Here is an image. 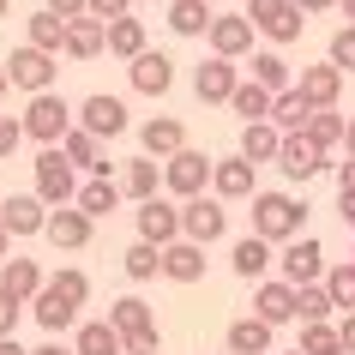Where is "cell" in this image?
Returning a JSON list of instances; mask_svg holds the SVG:
<instances>
[{"label": "cell", "mask_w": 355, "mask_h": 355, "mask_svg": "<svg viewBox=\"0 0 355 355\" xmlns=\"http://www.w3.org/2000/svg\"><path fill=\"white\" fill-rule=\"evenodd\" d=\"M253 235H265L271 247H289L295 235H307V205L295 193H253Z\"/></svg>", "instance_id": "cell-1"}, {"label": "cell", "mask_w": 355, "mask_h": 355, "mask_svg": "<svg viewBox=\"0 0 355 355\" xmlns=\"http://www.w3.org/2000/svg\"><path fill=\"white\" fill-rule=\"evenodd\" d=\"M24 132H31V139H37V145H60V139H67V132L78 127V114L67 109V96H55V91H42V96H31V103H24Z\"/></svg>", "instance_id": "cell-2"}, {"label": "cell", "mask_w": 355, "mask_h": 355, "mask_svg": "<svg viewBox=\"0 0 355 355\" xmlns=\"http://www.w3.org/2000/svg\"><path fill=\"white\" fill-rule=\"evenodd\" d=\"M31 168H37V199L49 211L78 205V181H73V163H67V150H60V145H42V157Z\"/></svg>", "instance_id": "cell-3"}, {"label": "cell", "mask_w": 355, "mask_h": 355, "mask_svg": "<svg viewBox=\"0 0 355 355\" xmlns=\"http://www.w3.org/2000/svg\"><path fill=\"white\" fill-rule=\"evenodd\" d=\"M211 175H217V163H211L205 150H175V157H168L163 163V187L175 193V199H181V205H187V199H199V193L211 187Z\"/></svg>", "instance_id": "cell-4"}, {"label": "cell", "mask_w": 355, "mask_h": 355, "mask_svg": "<svg viewBox=\"0 0 355 355\" xmlns=\"http://www.w3.org/2000/svg\"><path fill=\"white\" fill-rule=\"evenodd\" d=\"M247 19H253V31H259L271 49H283V42H295V37H301L307 12H301L295 0H253V6H247Z\"/></svg>", "instance_id": "cell-5"}, {"label": "cell", "mask_w": 355, "mask_h": 355, "mask_svg": "<svg viewBox=\"0 0 355 355\" xmlns=\"http://www.w3.org/2000/svg\"><path fill=\"white\" fill-rule=\"evenodd\" d=\"M55 73H60V55H49V49H12L6 55V78L19 85V91H31V96H42V91H55Z\"/></svg>", "instance_id": "cell-6"}, {"label": "cell", "mask_w": 355, "mask_h": 355, "mask_svg": "<svg viewBox=\"0 0 355 355\" xmlns=\"http://www.w3.org/2000/svg\"><path fill=\"white\" fill-rule=\"evenodd\" d=\"M223 229H229V211H223V199L217 193H199V199H187L181 205V235L187 241H199V247H211V241H223Z\"/></svg>", "instance_id": "cell-7"}, {"label": "cell", "mask_w": 355, "mask_h": 355, "mask_svg": "<svg viewBox=\"0 0 355 355\" xmlns=\"http://www.w3.org/2000/svg\"><path fill=\"white\" fill-rule=\"evenodd\" d=\"M277 265H283V283H295V289L301 283H325V271H331V265H325V247H319L313 235H295V241L283 247Z\"/></svg>", "instance_id": "cell-8"}, {"label": "cell", "mask_w": 355, "mask_h": 355, "mask_svg": "<svg viewBox=\"0 0 355 355\" xmlns=\"http://www.w3.org/2000/svg\"><path fill=\"white\" fill-rule=\"evenodd\" d=\"M139 217V241H150V247H168V241H181V205L175 199H145V205L132 211Z\"/></svg>", "instance_id": "cell-9"}, {"label": "cell", "mask_w": 355, "mask_h": 355, "mask_svg": "<svg viewBox=\"0 0 355 355\" xmlns=\"http://www.w3.org/2000/svg\"><path fill=\"white\" fill-rule=\"evenodd\" d=\"M205 42H211V55H223V60L253 55V19H247V12H217Z\"/></svg>", "instance_id": "cell-10"}, {"label": "cell", "mask_w": 355, "mask_h": 355, "mask_svg": "<svg viewBox=\"0 0 355 355\" xmlns=\"http://www.w3.org/2000/svg\"><path fill=\"white\" fill-rule=\"evenodd\" d=\"M295 307H301V289H295V283H283V277L253 283V313H259L265 325H289Z\"/></svg>", "instance_id": "cell-11"}, {"label": "cell", "mask_w": 355, "mask_h": 355, "mask_svg": "<svg viewBox=\"0 0 355 355\" xmlns=\"http://www.w3.org/2000/svg\"><path fill=\"white\" fill-rule=\"evenodd\" d=\"M78 127L85 132H96V139H121V132H127V103H121V96H85V103H78Z\"/></svg>", "instance_id": "cell-12"}, {"label": "cell", "mask_w": 355, "mask_h": 355, "mask_svg": "<svg viewBox=\"0 0 355 355\" xmlns=\"http://www.w3.org/2000/svg\"><path fill=\"white\" fill-rule=\"evenodd\" d=\"M277 168L289 175V181H313L319 168H331L325 163V150L307 139V132H283V150H277Z\"/></svg>", "instance_id": "cell-13"}, {"label": "cell", "mask_w": 355, "mask_h": 355, "mask_svg": "<svg viewBox=\"0 0 355 355\" xmlns=\"http://www.w3.org/2000/svg\"><path fill=\"white\" fill-rule=\"evenodd\" d=\"M235 85H241V73H235V60H223V55H211V60L193 67V91H199V103H229Z\"/></svg>", "instance_id": "cell-14"}, {"label": "cell", "mask_w": 355, "mask_h": 355, "mask_svg": "<svg viewBox=\"0 0 355 355\" xmlns=\"http://www.w3.org/2000/svg\"><path fill=\"white\" fill-rule=\"evenodd\" d=\"M343 67H331V60H319V67H301V78H295V91L313 103V109H337V96H343Z\"/></svg>", "instance_id": "cell-15"}, {"label": "cell", "mask_w": 355, "mask_h": 355, "mask_svg": "<svg viewBox=\"0 0 355 355\" xmlns=\"http://www.w3.org/2000/svg\"><path fill=\"white\" fill-rule=\"evenodd\" d=\"M91 229H96V217H85L78 205H60V211H49V241L60 247V253H78V247H91Z\"/></svg>", "instance_id": "cell-16"}, {"label": "cell", "mask_w": 355, "mask_h": 355, "mask_svg": "<svg viewBox=\"0 0 355 355\" xmlns=\"http://www.w3.org/2000/svg\"><path fill=\"white\" fill-rule=\"evenodd\" d=\"M127 78L139 96H163L168 85H175V60L163 55V49H145L139 60H127Z\"/></svg>", "instance_id": "cell-17"}, {"label": "cell", "mask_w": 355, "mask_h": 355, "mask_svg": "<svg viewBox=\"0 0 355 355\" xmlns=\"http://www.w3.org/2000/svg\"><path fill=\"white\" fill-rule=\"evenodd\" d=\"M139 145H145V157H157V163H168L175 150H187V127H181L175 114H150L145 127H139Z\"/></svg>", "instance_id": "cell-18"}, {"label": "cell", "mask_w": 355, "mask_h": 355, "mask_svg": "<svg viewBox=\"0 0 355 355\" xmlns=\"http://www.w3.org/2000/svg\"><path fill=\"white\" fill-rule=\"evenodd\" d=\"M0 229H6V235H42V229H49V205H42L37 193H12V199L0 205Z\"/></svg>", "instance_id": "cell-19"}, {"label": "cell", "mask_w": 355, "mask_h": 355, "mask_svg": "<svg viewBox=\"0 0 355 355\" xmlns=\"http://www.w3.org/2000/svg\"><path fill=\"white\" fill-rule=\"evenodd\" d=\"M163 277H168V283H199V277H205V247L187 241V235H181V241H168V247H163Z\"/></svg>", "instance_id": "cell-20"}, {"label": "cell", "mask_w": 355, "mask_h": 355, "mask_svg": "<svg viewBox=\"0 0 355 355\" xmlns=\"http://www.w3.org/2000/svg\"><path fill=\"white\" fill-rule=\"evenodd\" d=\"M229 349L235 355H277V325H265L259 313H247L229 325Z\"/></svg>", "instance_id": "cell-21"}, {"label": "cell", "mask_w": 355, "mask_h": 355, "mask_svg": "<svg viewBox=\"0 0 355 355\" xmlns=\"http://www.w3.org/2000/svg\"><path fill=\"white\" fill-rule=\"evenodd\" d=\"M229 265H235V277L241 283H265V271H271V241H265V235H241V241H235V253H229Z\"/></svg>", "instance_id": "cell-22"}, {"label": "cell", "mask_w": 355, "mask_h": 355, "mask_svg": "<svg viewBox=\"0 0 355 355\" xmlns=\"http://www.w3.org/2000/svg\"><path fill=\"white\" fill-rule=\"evenodd\" d=\"M121 193H127L132 205L157 199V193H163V163H157V157H132V163L121 168Z\"/></svg>", "instance_id": "cell-23"}, {"label": "cell", "mask_w": 355, "mask_h": 355, "mask_svg": "<svg viewBox=\"0 0 355 355\" xmlns=\"http://www.w3.org/2000/svg\"><path fill=\"white\" fill-rule=\"evenodd\" d=\"M211 193H217L223 205H229V199H253V163H247L241 150L217 163V175H211Z\"/></svg>", "instance_id": "cell-24"}, {"label": "cell", "mask_w": 355, "mask_h": 355, "mask_svg": "<svg viewBox=\"0 0 355 355\" xmlns=\"http://www.w3.org/2000/svg\"><path fill=\"white\" fill-rule=\"evenodd\" d=\"M0 289H6V295H19V301H37L42 289H49V277H42L37 259H19V253H12V259L0 265Z\"/></svg>", "instance_id": "cell-25"}, {"label": "cell", "mask_w": 355, "mask_h": 355, "mask_svg": "<svg viewBox=\"0 0 355 355\" xmlns=\"http://www.w3.org/2000/svg\"><path fill=\"white\" fill-rule=\"evenodd\" d=\"M109 49V24L103 19H73L67 24V60H96Z\"/></svg>", "instance_id": "cell-26"}, {"label": "cell", "mask_w": 355, "mask_h": 355, "mask_svg": "<svg viewBox=\"0 0 355 355\" xmlns=\"http://www.w3.org/2000/svg\"><path fill=\"white\" fill-rule=\"evenodd\" d=\"M60 150H67V163L73 168H91V175H109V157H103V139H96V132H85V127H73L67 132V139H60Z\"/></svg>", "instance_id": "cell-27"}, {"label": "cell", "mask_w": 355, "mask_h": 355, "mask_svg": "<svg viewBox=\"0 0 355 355\" xmlns=\"http://www.w3.org/2000/svg\"><path fill=\"white\" fill-rule=\"evenodd\" d=\"M211 0H168V31L175 37H211Z\"/></svg>", "instance_id": "cell-28"}, {"label": "cell", "mask_w": 355, "mask_h": 355, "mask_svg": "<svg viewBox=\"0 0 355 355\" xmlns=\"http://www.w3.org/2000/svg\"><path fill=\"white\" fill-rule=\"evenodd\" d=\"M277 150H283V132L271 127V121H247V127H241V157L253 168H259V163H277Z\"/></svg>", "instance_id": "cell-29"}, {"label": "cell", "mask_w": 355, "mask_h": 355, "mask_svg": "<svg viewBox=\"0 0 355 355\" xmlns=\"http://www.w3.org/2000/svg\"><path fill=\"white\" fill-rule=\"evenodd\" d=\"M121 199H127V193H121V181H114V175H91V181L78 187V211H85V217H109Z\"/></svg>", "instance_id": "cell-30"}, {"label": "cell", "mask_w": 355, "mask_h": 355, "mask_svg": "<svg viewBox=\"0 0 355 355\" xmlns=\"http://www.w3.org/2000/svg\"><path fill=\"white\" fill-rule=\"evenodd\" d=\"M73 349H78V355H127V337L114 331L109 319H91V325H78Z\"/></svg>", "instance_id": "cell-31"}, {"label": "cell", "mask_w": 355, "mask_h": 355, "mask_svg": "<svg viewBox=\"0 0 355 355\" xmlns=\"http://www.w3.org/2000/svg\"><path fill=\"white\" fill-rule=\"evenodd\" d=\"M109 325L121 337H139V331H157V313H150V301H139V295H121L109 307Z\"/></svg>", "instance_id": "cell-32"}, {"label": "cell", "mask_w": 355, "mask_h": 355, "mask_svg": "<svg viewBox=\"0 0 355 355\" xmlns=\"http://www.w3.org/2000/svg\"><path fill=\"white\" fill-rule=\"evenodd\" d=\"M307 121H313V103L289 85V91H277V103H271V127L277 132H307Z\"/></svg>", "instance_id": "cell-33"}, {"label": "cell", "mask_w": 355, "mask_h": 355, "mask_svg": "<svg viewBox=\"0 0 355 355\" xmlns=\"http://www.w3.org/2000/svg\"><path fill=\"white\" fill-rule=\"evenodd\" d=\"M24 31H31V49L67 55V19H60V12H49V6H42V12H31V19H24Z\"/></svg>", "instance_id": "cell-34"}, {"label": "cell", "mask_w": 355, "mask_h": 355, "mask_svg": "<svg viewBox=\"0 0 355 355\" xmlns=\"http://www.w3.org/2000/svg\"><path fill=\"white\" fill-rule=\"evenodd\" d=\"M31 313H37V325H42L49 337H60V331H67V325L78 319V307H73L67 295H55V289H42V295L31 301Z\"/></svg>", "instance_id": "cell-35"}, {"label": "cell", "mask_w": 355, "mask_h": 355, "mask_svg": "<svg viewBox=\"0 0 355 355\" xmlns=\"http://www.w3.org/2000/svg\"><path fill=\"white\" fill-rule=\"evenodd\" d=\"M271 103H277V96L265 91V85H253V78H241L235 96H229V109L241 114V127H247V121H271Z\"/></svg>", "instance_id": "cell-36"}, {"label": "cell", "mask_w": 355, "mask_h": 355, "mask_svg": "<svg viewBox=\"0 0 355 355\" xmlns=\"http://www.w3.org/2000/svg\"><path fill=\"white\" fill-rule=\"evenodd\" d=\"M109 55H121V60H139L145 55V19H114L109 24Z\"/></svg>", "instance_id": "cell-37"}, {"label": "cell", "mask_w": 355, "mask_h": 355, "mask_svg": "<svg viewBox=\"0 0 355 355\" xmlns=\"http://www.w3.org/2000/svg\"><path fill=\"white\" fill-rule=\"evenodd\" d=\"M253 85H265L271 96L289 91V85H295V78H289V60H283L277 49H259V55H253Z\"/></svg>", "instance_id": "cell-38"}, {"label": "cell", "mask_w": 355, "mask_h": 355, "mask_svg": "<svg viewBox=\"0 0 355 355\" xmlns=\"http://www.w3.org/2000/svg\"><path fill=\"white\" fill-rule=\"evenodd\" d=\"M121 271H127L132 283H150L157 271H163V247H150V241H132L127 253H121Z\"/></svg>", "instance_id": "cell-39"}, {"label": "cell", "mask_w": 355, "mask_h": 355, "mask_svg": "<svg viewBox=\"0 0 355 355\" xmlns=\"http://www.w3.org/2000/svg\"><path fill=\"white\" fill-rule=\"evenodd\" d=\"M331 289H325V283H301V307H295V319L301 325H325V319H331Z\"/></svg>", "instance_id": "cell-40"}, {"label": "cell", "mask_w": 355, "mask_h": 355, "mask_svg": "<svg viewBox=\"0 0 355 355\" xmlns=\"http://www.w3.org/2000/svg\"><path fill=\"white\" fill-rule=\"evenodd\" d=\"M343 127H349V121H343L337 109H313V121H307V139H313L319 150H331V145H343Z\"/></svg>", "instance_id": "cell-41"}, {"label": "cell", "mask_w": 355, "mask_h": 355, "mask_svg": "<svg viewBox=\"0 0 355 355\" xmlns=\"http://www.w3.org/2000/svg\"><path fill=\"white\" fill-rule=\"evenodd\" d=\"M301 355H349V349H343L337 325L325 319V325H301Z\"/></svg>", "instance_id": "cell-42"}, {"label": "cell", "mask_w": 355, "mask_h": 355, "mask_svg": "<svg viewBox=\"0 0 355 355\" xmlns=\"http://www.w3.org/2000/svg\"><path fill=\"white\" fill-rule=\"evenodd\" d=\"M49 289H55V295H67L73 307H85V301H91V277H85L78 265H67V271H55V277H49Z\"/></svg>", "instance_id": "cell-43"}, {"label": "cell", "mask_w": 355, "mask_h": 355, "mask_svg": "<svg viewBox=\"0 0 355 355\" xmlns=\"http://www.w3.org/2000/svg\"><path fill=\"white\" fill-rule=\"evenodd\" d=\"M325 289H331V301L343 313H355V265H331L325 271Z\"/></svg>", "instance_id": "cell-44"}, {"label": "cell", "mask_w": 355, "mask_h": 355, "mask_svg": "<svg viewBox=\"0 0 355 355\" xmlns=\"http://www.w3.org/2000/svg\"><path fill=\"white\" fill-rule=\"evenodd\" d=\"M325 60L343 67V73H355V24H343V31L331 37V55H325Z\"/></svg>", "instance_id": "cell-45"}, {"label": "cell", "mask_w": 355, "mask_h": 355, "mask_svg": "<svg viewBox=\"0 0 355 355\" xmlns=\"http://www.w3.org/2000/svg\"><path fill=\"white\" fill-rule=\"evenodd\" d=\"M24 139H31V132H24V121H12V114H0V163H6V157H12V150H19Z\"/></svg>", "instance_id": "cell-46"}, {"label": "cell", "mask_w": 355, "mask_h": 355, "mask_svg": "<svg viewBox=\"0 0 355 355\" xmlns=\"http://www.w3.org/2000/svg\"><path fill=\"white\" fill-rule=\"evenodd\" d=\"M24 307H31V301H19V295H6V289H0V337L19 331V313H24Z\"/></svg>", "instance_id": "cell-47"}, {"label": "cell", "mask_w": 355, "mask_h": 355, "mask_svg": "<svg viewBox=\"0 0 355 355\" xmlns=\"http://www.w3.org/2000/svg\"><path fill=\"white\" fill-rule=\"evenodd\" d=\"M127 12H132V0H91V19H103V24L127 19Z\"/></svg>", "instance_id": "cell-48"}, {"label": "cell", "mask_w": 355, "mask_h": 355, "mask_svg": "<svg viewBox=\"0 0 355 355\" xmlns=\"http://www.w3.org/2000/svg\"><path fill=\"white\" fill-rule=\"evenodd\" d=\"M127 355H163V331H139V337H127Z\"/></svg>", "instance_id": "cell-49"}, {"label": "cell", "mask_w": 355, "mask_h": 355, "mask_svg": "<svg viewBox=\"0 0 355 355\" xmlns=\"http://www.w3.org/2000/svg\"><path fill=\"white\" fill-rule=\"evenodd\" d=\"M49 12H60V19H91V0H49Z\"/></svg>", "instance_id": "cell-50"}, {"label": "cell", "mask_w": 355, "mask_h": 355, "mask_svg": "<svg viewBox=\"0 0 355 355\" xmlns=\"http://www.w3.org/2000/svg\"><path fill=\"white\" fill-rule=\"evenodd\" d=\"M337 199H355V157L337 163Z\"/></svg>", "instance_id": "cell-51"}, {"label": "cell", "mask_w": 355, "mask_h": 355, "mask_svg": "<svg viewBox=\"0 0 355 355\" xmlns=\"http://www.w3.org/2000/svg\"><path fill=\"white\" fill-rule=\"evenodd\" d=\"M337 337H343V349L355 355V313H343V319H337Z\"/></svg>", "instance_id": "cell-52"}, {"label": "cell", "mask_w": 355, "mask_h": 355, "mask_svg": "<svg viewBox=\"0 0 355 355\" xmlns=\"http://www.w3.org/2000/svg\"><path fill=\"white\" fill-rule=\"evenodd\" d=\"M31 355H78V349H67V343H55V337H49V343H42V349H31Z\"/></svg>", "instance_id": "cell-53"}, {"label": "cell", "mask_w": 355, "mask_h": 355, "mask_svg": "<svg viewBox=\"0 0 355 355\" xmlns=\"http://www.w3.org/2000/svg\"><path fill=\"white\" fill-rule=\"evenodd\" d=\"M0 355H31V349H24L19 337H0Z\"/></svg>", "instance_id": "cell-54"}, {"label": "cell", "mask_w": 355, "mask_h": 355, "mask_svg": "<svg viewBox=\"0 0 355 355\" xmlns=\"http://www.w3.org/2000/svg\"><path fill=\"white\" fill-rule=\"evenodd\" d=\"M301 12H325V6H337V0H295Z\"/></svg>", "instance_id": "cell-55"}, {"label": "cell", "mask_w": 355, "mask_h": 355, "mask_svg": "<svg viewBox=\"0 0 355 355\" xmlns=\"http://www.w3.org/2000/svg\"><path fill=\"white\" fill-rule=\"evenodd\" d=\"M337 211H343V223L355 229V199H337Z\"/></svg>", "instance_id": "cell-56"}, {"label": "cell", "mask_w": 355, "mask_h": 355, "mask_svg": "<svg viewBox=\"0 0 355 355\" xmlns=\"http://www.w3.org/2000/svg\"><path fill=\"white\" fill-rule=\"evenodd\" d=\"M12 259V235H6V229H0V265Z\"/></svg>", "instance_id": "cell-57"}, {"label": "cell", "mask_w": 355, "mask_h": 355, "mask_svg": "<svg viewBox=\"0 0 355 355\" xmlns=\"http://www.w3.org/2000/svg\"><path fill=\"white\" fill-rule=\"evenodd\" d=\"M343 145H349V157H355V114H349V127H343Z\"/></svg>", "instance_id": "cell-58"}, {"label": "cell", "mask_w": 355, "mask_h": 355, "mask_svg": "<svg viewBox=\"0 0 355 355\" xmlns=\"http://www.w3.org/2000/svg\"><path fill=\"white\" fill-rule=\"evenodd\" d=\"M6 91H12V78H6V60H0V96H6Z\"/></svg>", "instance_id": "cell-59"}, {"label": "cell", "mask_w": 355, "mask_h": 355, "mask_svg": "<svg viewBox=\"0 0 355 355\" xmlns=\"http://www.w3.org/2000/svg\"><path fill=\"white\" fill-rule=\"evenodd\" d=\"M337 6H343V12H349V24H355V0H337Z\"/></svg>", "instance_id": "cell-60"}, {"label": "cell", "mask_w": 355, "mask_h": 355, "mask_svg": "<svg viewBox=\"0 0 355 355\" xmlns=\"http://www.w3.org/2000/svg\"><path fill=\"white\" fill-rule=\"evenodd\" d=\"M6 12H12V0H0V19H6Z\"/></svg>", "instance_id": "cell-61"}, {"label": "cell", "mask_w": 355, "mask_h": 355, "mask_svg": "<svg viewBox=\"0 0 355 355\" xmlns=\"http://www.w3.org/2000/svg\"><path fill=\"white\" fill-rule=\"evenodd\" d=\"M223 355H235V349H223Z\"/></svg>", "instance_id": "cell-62"}, {"label": "cell", "mask_w": 355, "mask_h": 355, "mask_svg": "<svg viewBox=\"0 0 355 355\" xmlns=\"http://www.w3.org/2000/svg\"><path fill=\"white\" fill-rule=\"evenodd\" d=\"M289 355H301V349H289Z\"/></svg>", "instance_id": "cell-63"}, {"label": "cell", "mask_w": 355, "mask_h": 355, "mask_svg": "<svg viewBox=\"0 0 355 355\" xmlns=\"http://www.w3.org/2000/svg\"><path fill=\"white\" fill-rule=\"evenodd\" d=\"M349 265H355V259H349Z\"/></svg>", "instance_id": "cell-64"}]
</instances>
